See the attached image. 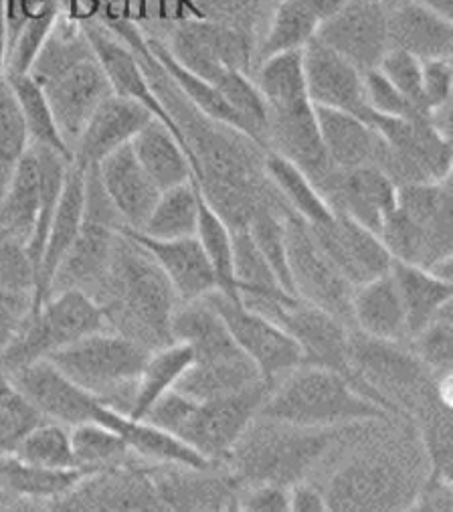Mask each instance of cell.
<instances>
[{"instance_id": "6da1fadb", "label": "cell", "mask_w": 453, "mask_h": 512, "mask_svg": "<svg viewBox=\"0 0 453 512\" xmlns=\"http://www.w3.org/2000/svg\"><path fill=\"white\" fill-rule=\"evenodd\" d=\"M29 75L43 88L55 124L71 150L96 108L114 94L83 27L61 15Z\"/></svg>"}, {"instance_id": "7a4b0ae2", "label": "cell", "mask_w": 453, "mask_h": 512, "mask_svg": "<svg viewBox=\"0 0 453 512\" xmlns=\"http://www.w3.org/2000/svg\"><path fill=\"white\" fill-rule=\"evenodd\" d=\"M391 411L334 369L300 365L269 387L257 417L310 430H336L389 419Z\"/></svg>"}, {"instance_id": "3957f363", "label": "cell", "mask_w": 453, "mask_h": 512, "mask_svg": "<svg viewBox=\"0 0 453 512\" xmlns=\"http://www.w3.org/2000/svg\"><path fill=\"white\" fill-rule=\"evenodd\" d=\"M269 383L217 399L197 401L176 389L162 395L142 417L168 434L183 440L205 458L219 462L255 419Z\"/></svg>"}, {"instance_id": "277c9868", "label": "cell", "mask_w": 453, "mask_h": 512, "mask_svg": "<svg viewBox=\"0 0 453 512\" xmlns=\"http://www.w3.org/2000/svg\"><path fill=\"white\" fill-rule=\"evenodd\" d=\"M102 286L108 288L124 320L132 322V338L150 351L172 343L170 316L178 298L152 255L122 231Z\"/></svg>"}, {"instance_id": "5b68a950", "label": "cell", "mask_w": 453, "mask_h": 512, "mask_svg": "<svg viewBox=\"0 0 453 512\" xmlns=\"http://www.w3.org/2000/svg\"><path fill=\"white\" fill-rule=\"evenodd\" d=\"M150 353L140 340L106 328L75 340L47 359L75 385L126 415Z\"/></svg>"}, {"instance_id": "8992f818", "label": "cell", "mask_w": 453, "mask_h": 512, "mask_svg": "<svg viewBox=\"0 0 453 512\" xmlns=\"http://www.w3.org/2000/svg\"><path fill=\"white\" fill-rule=\"evenodd\" d=\"M332 430H310L257 417L231 448L233 468L251 482H298L328 450Z\"/></svg>"}, {"instance_id": "52a82bcc", "label": "cell", "mask_w": 453, "mask_h": 512, "mask_svg": "<svg viewBox=\"0 0 453 512\" xmlns=\"http://www.w3.org/2000/svg\"><path fill=\"white\" fill-rule=\"evenodd\" d=\"M108 322L104 306L92 294L75 288L55 292L25 316L13 343L0 353V365L9 373L21 365L47 359L87 334L106 330Z\"/></svg>"}, {"instance_id": "ba28073f", "label": "cell", "mask_w": 453, "mask_h": 512, "mask_svg": "<svg viewBox=\"0 0 453 512\" xmlns=\"http://www.w3.org/2000/svg\"><path fill=\"white\" fill-rule=\"evenodd\" d=\"M330 510H387L415 502L409 468L389 452H367L342 466L324 488Z\"/></svg>"}, {"instance_id": "9c48e42d", "label": "cell", "mask_w": 453, "mask_h": 512, "mask_svg": "<svg viewBox=\"0 0 453 512\" xmlns=\"http://www.w3.org/2000/svg\"><path fill=\"white\" fill-rule=\"evenodd\" d=\"M284 227L288 264L298 298L344 324H352L350 302L354 286L330 262L304 219L296 213H288Z\"/></svg>"}, {"instance_id": "30bf717a", "label": "cell", "mask_w": 453, "mask_h": 512, "mask_svg": "<svg viewBox=\"0 0 453 512\" xmlns=\"http://www.w3.org/2000/svg\"><path fill=\"white\" fill-rule=\"evenodd\" d=\"M207 300L221 314L239 351L257 367L269 385L302 365L304 357L298 340L282 324L219 290L211 292Z\"/></svg>"}, {"instance_id": "8fae6325", "label": "cell", "mask_w": 453, "mask_h": 512, "mask_svg": "<svg viewBox=\"0 0 453 512\" xmlns=\"http://www.w3.org/2000/svg\"><path fill=\"white\" fill-rule=\"evenodd\" d=\"M89 45H92L98 61L102 63L110 85L114 94L130 98L134 102H138L140 106H144L156 120H160L162 124H166L170 128V132L178 138V142L185 146V150L189 152L193 166H195V179L197 183L201 181L203 173H201V166L199 160L193 152V148L189 146L183 130L174 122V118L168 114V110L164 108V104L160 102V98L156 96L154 88L150 85L148 73L142 65V61L138 59V55L108 27L94 23V21H87L81 23Z\"/></svg>"}, {"instance_id": "7c38bea8", "label": "cell", "mask_w": 453, "mask_h": 512, "mask_svg": "<svg viewBox=\"0 0 453 512\" xmlns=\"http://www.w3.org/2000/svg\"><path fill=\"white\" fill-rule=\"evenodd\" d=\"M387 15L381 0H348L334 17L320 23L316 39L362 73L373 71L389 49Z\"/></svg>"}, {"instance_id": "4fadbf2b", "label": "cell", "mask_w": 453, "mask_h": 512, "mask_svg": "<svg viewBox=\"0 0 453 512\" xmlns=\"http://www.w3.org/2000/svg\"><path fill=\"white\" fill-rule=\"evenodd\" d=\"M15 389L45 417L73 428L96 421L102 403L96 395L75 385L49 359H39L9 371Z\"/></svg>"}, {"instance_id": "5bb4252c", "label": "cell", "mask_w": 453, "mask_h": 512, "mask_svg": "<svg viewBox=\"0 0 453 512\" xmlns=\"http://www.w3.org/2000/svg\"><path fill=\"white\" fill-rule=\"evenodd\" d=\"M306 90L312 106L354 114L367 122L365 73L316 37L302 49Z\"/></svg>"}, {"instance_id": "9a60e30c", "label": "cell", "mask_w": 453, "mask_h": 512, "mask_svg": "<svg viewBox=\"0 0 453 512\" xmlns=\"http://www.w3.org/2000/svg\"><path fill=\"white\" fill-rule=\"evenodd\" d=\"M334 215L330 225L310 229L340 274L358 286L391 272L393 258L381 237L342 213Z\"/></svg>"}, {"instance_id": "2e32d148", "label": "cell", "mask_w": 453, "mask_h": 512, "mask_svg": "<svg viewBox=\"0 0 453 512\" xmlns=\"http://www.w3.org/2000/svg\"><path fill=\"white\" fill-rule=\"evenodd\" d=\"M154 116L138 102L112 94L83 126L73 144V164L83 170L96 168L106 156L130 144Z\"/></svg>"}, {"instance_id": "e0dca14e", "label": "cell", "mask_w": 453, "mask_h": 512, "mask_svg": "<svg viewBox=\"0 0 453 512\" xmlns=\"http://www.w3.org/2000/svg\"><path fill=\"white\" fill-rule=\"evenodd\" d=\"M122 233L140 243L168 278L178 302H191L219 290L215 270L197 239H152L140 231L120 227Z\"/></svg>"}, {"instance_id": "ac0fdd59", "label": "cell", "mask_w": 453, "mask_h": 512, "mask_svg": "<svg viewBox=\"0 0 453 512\" xmlns=\"http://www.w3.org/2000/svg\"><path fill=\"white\" fill-rule=\"evenodd\" d=\"M94 170L122 221V227L140 231L160 197V189L148 177L132 146L126 144L118 148Z\"/></svg>"}, {"instance_id": "d6986e66", "label": "cell", "mask_w": 453, "mask_h": 512, "mask_svg": "<svg viewBox=\"0 0 453 512\" xmlns=\"http://www.w3.org/2000/svg\"><path fill=\"white\" fill-rule=\"evenodd\" d=\"M278 324L298 340L302 365L326 367L350 377V340L344 322L298 298L282 312Z\"/></svg>"}, {"instance_id": "ffe728a7", "label": "cell", "mask_w": 453, "mask_h": 512, "mask_svg": "<svg viewBox=\"0 0 453 512\" xmlns=\"http://www.w3.org/2000/svg\"><path fill=\"white\" fill-rule=\"evenodd\" d=\"M83 221H85V170L71 162L61 197L57 201L55 213L49 223L47 239L39 260L33 310H37L51 296L55 274L67 251L75 243L83 227Z\"/></svg>"}, {"instance_id": "44dd1931", "label": "cell", "mask_w": 453, "mask_h": 512, "mask_svg": "<svg viewBox=\"0 0 453 512\" xmlns=\"http://www.w3.org/2000/svg\"><path fill=\"white\" fill-rule=\"evenodd\" d=\"M166 472H152V484L164 508L176 510H227L237 508L239 488L233 478H223L211 468L162 464Z\"/></svg>"}, {"instance_id": "7402d4cb", "label": "cell", "mask_w": 453, "mask_h": 512, "mask_svg": "<svg viewBox=\"0 0 453 512\" xmlns=\"http://www.w3.org/2000/svg\"><path fill=\"white\" fill-rule=\"evenodd\" d=\"M96 421L108 425L110 430L118 432L128 444L136 460H146L148 464H170V466H189V468H211L213 462L187 446L183 440L168 434L158 425L146 419H132L110 405H102Z\"/></svg>"}, {"instance_id": "603a6c76", "label": "cell", "mask_w": 453, "mask_h": 512, "mask_svg": "<svg viewBox=\"0 0 453 512\" xmlns=\"http://www.w3.org/2000/svg\"><path fill=\"white\" fill-rule=\"evenodd\" d=\"M118 233L116 227L85 219L75 243L55 274L51 294L69 288L83 292H87L89 286L100 288L112 264Z\"/></svg>"}, {"instance_id": "cb8c5ba5", "label": "cell", "mask_w": 453, "mask_h": 512, "mask_svg": "<svg viewBox=\"0 0 453 512\" xmlns=\"http://www.w3.org/2000/svg\"><path fill=\"white\" fill-rule=\"evenodd\" d=\"M350 312L362 336L395 345L407 340V316L391 272L354 286Z\"/></svg>"}, {"instance_id": "d4e9b609", "label": "cell", "mask_w": 453, "mask_h": 512, "mask_svg": "<svg viewBox=\"0 0 453 512\" xmlns=\"http://www.w3.org/2000/svg\"><path fill=\"white\" fill-rule=\"evenodd\" d=\"M389 47L423 59H451L453 21L435 15L419 3H401L387 9Z\"/></svg>"}, {"instance_id": "484cf974", "label": "cell", "mask_w": 453, "mask_h": 512, "mask_svg": "<svg viewBox=\"0 0 453 512\" xmlns=\"http://www.w3.org/2000/svg\"><path fill=\"white\" fill-rule=\"evenodd\" d=\"M314 114L322 146L336 170L375 164L379 134L371 124L354 114L322 106H314Z\"/></svg>"}, {"instance_id": "4316f807", "label": "cell", "mask_w": 453, "mask_h": 512, "mask_svg": "<svg viewBox=\"0 0 453 512\" xmlns=\"http://www.w3.org/2000/svg\"><path fill=\"white\" fill-rule=\"evenodd\" d=\"M130 146L160 191L195 179V166L189 152L160 120L152 118L134 136Z\"/></svg>"}, {"instance_id": "83f0119b", "label": "cell", "mask_w": 453, "mask_h": 512, "mask_svg": "<svg viewBox=\"0 0 453 512\" xmlns=\"http://www.w3.org/2000/svg\"><path fill=\"white\" fill-rule=\"evenodd\" d=\"M146 47L150 51V55L154 57V61L162 67V71L166 73V77L170 79V83L178 90L180 96H185V100L201 112V116L209 118L211 122L221 124L223 128H231L235 132H239L241 136L249 138V130L245 126V122L241 120V116L227 104V100L221 96V92L215 88L213 83H209L207 79L195 75L193 71H189L187 67L180 65L172 53L168 51V47L164 45V41L160 39H146ZM253 142V140H251ZM255 144V142H253Z\"/></svg>"}, {"instance_id": "f1b7e54d", "label": "cell", "mask_w": 453, "mask_h": 512, "mask_svg": "<svg viewBox=\"0 0 453 512\" xmlns=\"http://www.w3.org/2000/svg\"><path fill=\"white\" fill-rule=\"evenodd\" d=\"M393 280L399 288L405 316H407V340L435 320L453 300L451 280H443L427 268L393 260Z\"/></svg>"}, {"instance_id": "f546056e", "label": "cell", "mask_w": 453, "mask_h": 512, "mask_svg": "<svg viewBox=\"0 0 453 512\" xmlns=\"http://www.w3.org/2000/svg\"><path fill=\"white\" fill-rule=\"evenodd\" d=\"M259 383L267 381L243 353H237L217 361H193L174 389L197 401H207L247 391Z\"/></svg>"}, {"instance_id": "4dcf8cb0", "label": "cell", "mask_w": 453, "mask_h": 512, "mask_svg": "<svg viewBox=\"0 0 453 512\" xmlns=\"http://www.w3.org/2000/svg\"><path fill=\"white\" fill-rule=\"evenodd\" d=\"M41 199V177H39V160L33 148L15 166V173L0 195V231L9 237H15L27 245Z\"/></svg>"}, {"instance_id": "1f68e13d", "label": "cell", "mask_w": 453, "mask_h": 512, "mask_svg": "<svg viewBox=\"0 0 453 512\" xmlns=\"http://www.w3.org/2000/svg\"><path fill=\"white\" fill-rule=\"evenodd\" d=\"M263 173L286 199L288 207L310 227H326L334 221L332 207L298 164L269 150L263 158Z\"/></svg>"}, {"instance_id": "d6a6232c", "label": "cell", "mask_w": 453, "mask_h": 512, "mask_svg": "<svg viewBox=\"0 0 453 512\" xmlns=\"http://www.w3.org/2000/svg\"><path fill=\"white\" fill-rule=\"evenodd\" d=\"M253 81L267 112H290L312 106L306 90L302 49L261 59Z\"/></svg>"}, {"instance_id": "836d02e7", "label": "cell", "mask_w": 453, "mask_h": 512, "mask_svg": "<svg viewBox=\"0 0 453 512\" xmlns=\"http://www.w3.org/2000/svg\"><path fill=\"white\" fill-rule=\"evenodd\" d=\"M193 361L195 355L191 347L185 343H178V340H172V343L154 349L140 371L132 403L126 415L132 419H142L162 395L176 387V383L193 365Z\"/></svg>"}, {"instance_id": "e575fe53", "label": "cell", "mask_w": 453, "mask_h": 512, "mask_svg": "<svg viewBox=\"0 0 453 512\" xmlns=\"http://www.w3.org/2000/svg\"><path fill=\"white\" fill-rule=\"evenodd\" d=\"M92 470H49L27 464L15 456L0 458V488L31 500H59L69 494Z\"/></svg>"}, {"instance_id": "d590c367", "label": "cell", "mask_w": 453, "mask_h": 512, "mask_svg": "<svg viewBox=\"0 0 453 512\" xmlns=\"http://www.w3.org/2000/svg\"><path fill=\"white\" fill-rule=\"evenodd\" d=\"M199 193L197 179L160 191V197L140 229L152 239H180L193 237L199 221Z\"/></svg>"}, {"instance_id": "8d00e7d4", "label": "cell", "mask_w": 453, "mask_h": 512, "mask_svg": "<svg viewBox=\"0 0 453 512\" xmlns=\"http://www.w3.org/2000/svg\"><path fill=\"white\" fill-rule=\"evenodd\" d=\"M7 77L13 85V92L19 100L21 112H23V120L27 126V134H29V146H41V148H51L59 154H63L65 158L73 160L71 156V148L67 146V142L63 140L51 106L47 102V96L43 92L41 85L29 75V73H9Z\"/></svg>"}, {"instance_id": "74e56055", "label": "cell", "mask_w": 453, "mask_h": 512, "mask_svg": "<svg viewBox=\"0 0 453 512\" xmlns=\"http://www.w3.org/2000/svg\"><path fill=\"white\" fill-rule=\"evenodd\" d=\"M320 27V21L300 0H278L257 45L259 61L271 55L304 49Z\"/></svg>"}, {"instance_id": "f35d334b", "label": "cell", "mask_w": 453, "mask_h": 512, "mask_svg": "<svg viewBox=\"0 0 453 512\" xmlns=\"http://www.w3.org/2000/svg\"><path fill=\"white\" fill-rule=\"evenodd\" d=\"M195 235L215 270L219 292L239 300L233 278V227H229L223 215L217 213L203 191L199 193V221Z\"/></svg>"}, {"instance_id": "ab89813d", "label": "cell", "mask_w": 453, "mask_h": 512, "mask_svg": "<svg viewBox=\"0 0 453 512\" xmlns=\"http://www.w3.org/2000/svg\"><path fill=\"white\" fill-rule=\"evenodd\" d=\"M71 448L77 468L106 470L130 464L134 454L124 438L100 421H83L71 428Z\"/></svg>"}, {"instance_id": "60d3db41", "label": "cell", "mask_w": 453, "mask_h": 512, "mask_svg": "<svg viewBox=\"0 0 453 512\" xmlns=\"http://www.w3.org/2000/svg\"><path fill=\"white\" fill-rule=\"evenodd\" d=\"M15 458L49 470H71L77 468L71 448V428L43 419L21 440Z\"/></svg>"}, {"instance_id": "b9f144b4", "label": "cell", "mask_w": 453, "mask_h": 512, "mask_svg": "<svg viewBox=\"0 0 453 512\" xmlns=\"http://www.w3.org/2000/svg\"><path fill=\"white\" fill-rule=\"evenodd\" d=\"M27 150V126L5 69L0 71V195H3L15 173V166Z\"/></svg>"}, {"instance_id": "7bdbcfd3", "label": "cell", "mask_w": 453, "mask_h": 512, "mask_svg": "<svg viewBox=\"0 0 453 512\" xmlns=\"http://www.w3.org/2000/svg\"><path fill=\"white\" fill-rule=\"evenodd\" d=\"M59 3L47 0V3L35 11L19 31L7 41V71L9 73H29L35 59L39 57L55 21L59 19Z\"/></svg>"}, {"instance_id": "ee69618b", "label": "cell", "mask_w": 453, "mask_h": 512, "mask_svg": "<svg viewBox=\"0 0 453 512\" xmlns=\"http://www.w3.org/2000/svg\"><path fill=\"white\" fill-rule=\"evenodd\" d=\"M417 361L439 377L451 375L453 365V308L447 306L435 320L409 338Z\"/></svg>"}, {"instance_id": "f6af8a7d", "label": "cell", "mask_w": 453, "mask_h": 512, "mask_svg": "<svg viewBox=\"0 0 453 512\" xmlns=\"http://www.w3.org/2000/svg\"><path fill=\"white\" fill-rule=\"evenodd\" d=\"M199 21L235 29L251 39L257 37L259 23L267 11V0H185Z\"/></svg>"}, {"instance_id": "bcb514c9", "label": "cell", "mask_w": 453, "mask_h": 512, "mask_svg": "<svg viewBox=\"0 0 453 512\" xmlns=\"http://www.w3.org/2000/svg\"><path fill=\"white\" fill-rule=\"evenodd\" d=\"M0 288L31 302L37 288V268L27 245L9 235L0 239Z\"/></svg>"}, {"instance_id": "7dc6e473", "label": "cell", "mask_w": 453, "mask_h": 512, "mask_svg": "<svg viewBox=\"0 0 453 512\" xmlns=\"http://www.w3.org/2000/svg\"><path fill=\"white\" fill-rule=\"evenodd\" d=\"M43 419L19 391L0 399V458L13 456L21 440Z\"/></svg>"}, {"instance_id": "c3c4849f", "label": "cell", "mask_w": 453, "mask_h": 512, "mask_svg": "<svg viewBox=\"0 0 453 512\" xmlns=\"http://www.w3.org/2000/svg\"><path fill=\"white\" fill-rule=\"evenodd\" d=\"M377 69L395 85V88L419 110L429 118V112L425 108L423 100V88H421V59L403 51L389 47L383 59L379 61Z\"/></svg>"}, {"instance_id": "681fc988", "label": "cell", "mask_w": 453, "mask_h": 512, "mask_svg": "<svg viewBox=\"0 0 453 512\" xmlns=\"http://www.w3.org/2000/svg\"><path fill=\"white\" fill-rule=\"evenodd\" d=\"M362 77H365V100L371 114L383 116V118H405V120L427 118L379 69L367 71Z\"/></svg>"}, {"instance_id": "f907efd6", "label": "cell", "mask_w": 453, "mask_h": 512, "mask_svg": "<svg viewBox=\"0 0 453 512\" xmlns=\"http://www.w3.org/2000/svg\"><path fill=\"white\" fill-rule=\"evenodd\" d=\"M421 88L427 112H433L453 98V67L451 59H423Z\"/></svg>"}, {"instance_id": "816d5d0a", "label": "cell", "mask_w": 453, "mask_h": 512, "mask_svg": "<svg viewBox=\"0 0 453 512\" xmlns=\"http://www.w3.org/2000/svg\"><path fill=\"white\" fill-rule=\"evenodd\" d=\"M239 510L247 512H290L288 486L278 482H253L239 494Z\"/></svg>"}, {"instance_id": "f5cc1de1", "label": "cell", "mask_w": 453, "mask_h": 512, "mask_svg": "<svg viewBox=\"0 0 453 512\" xmlns=\"http://www.w3.org/2000/svg\"><path fill=\"white\" fill-rule=\"evenodd\" d=\"M290 512H326L330 510L324 490L310 482H294L288 486Z\"/></svg>"}, {"instance_id": "db71d44e", "label": "cell", "mask_w": 453, "mask_h": 512, "mask_svg": "<svg viewBox=\"0 0 453 512\" xmlns=\"http://www.w3.org/2000/svg\"><path fill=\"white\" fill-rule=\"evenodd\" d=\"M300 3H302L320 23H324L326 19L334 17V15L348 3V0H300Z\"/></svg>"}, {"instance_id": "11a10c76", "label": "cell", "mask_w": 453, "mask_h": 512, "mask_svg": "<svg viewBox=\"0 0 453 512\" xmlns=\"http://www.w3.org/2000/svg\"><path fill=\"white\" fill-rule=\"evenodd\" d=\"M413 3H419L435 15L453 21V0H413Z\"/></svg>"}, {"instance_id": "9f6ffc18", "label": "cell", "mask_w": 453, "mask_h": 512, "mask_svg": "<svg viewBox=\"0 0 453 512\" xmlns=\"http://www.w3.org/2000/svg\"><path fill=\"white\" fill-rule=\"evenodd\" d=\"M17 389H15V385H13V381H11V377H9V373L5 371V367L0 365V399H5V397H9V395H13Z\"/></svg>"}, {"instance_id": "6f0895ef", "label": "cell", "mask_w": 453, "mask_h": 512, "mask_svg": "<svg viewBox=\"0 0 453 512\" xmlns=\"http://www.w3.org/2000/svg\"><path fill=\"white\" fill-rule=\"evenodd\" d=\"M3 237H7V233H5V231H0V239H3Z\"/></svg>"}]
</instances>
